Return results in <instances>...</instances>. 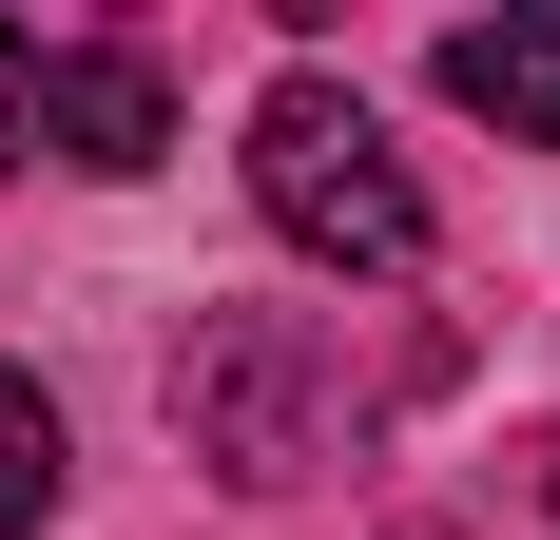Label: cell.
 I'll list each match as a JSON object with an SVG mask.
<instances>
[{"label":"cell","instance_id":"cell-1","mask_svg":"<svg viewBox=\"0 0 560 540\" xmlns=\"http://www.w3.org/2000/svg\"><path fill=\"white\" fill-rule=\"evenodd\" d=\"M252 213L290 232V251H329V270H425V193H406L387 155V116L348 97V78H271L252 97Z\"/></svg>","mask_w":560,"mask_h":540},{"label":"cell","instance_id":"cell-2","mask_svg":"<svg viewBox=\"0 0 560 540\" xmlns=\"http://www.w3.org/2000/svg\"><path fill=\"white\" fill-rule=\"evenodd\" d=\"M174 425H194V463L213 483H310L348 425V367H329V328L310 309H194V348H174Z\"/></svg>","mask_w":560,"mask_h":540},{"label":"cell","instance_id":"cell-3","mask_svg":"<svg viewBox=\"0 0 560 540\" xmlns=\"http://www.w3.org/2000/svg\"><path fill=\"white\" fill-rule=\"evenodd\" d=\"M155 174L174 155V58L155 39H58L39 58V116H20V174Z\"/></svg>","mask_w":560,"mask_h":540},{"label":"cell","instance_id":"cell-4","mask_svg":"<svg viewBox=\"0 0 560 540\" xmlns=\"http://www.w3.org/2000/svg\"><path fill=\"white\" fill-rule=\"evenodd\" d=\"M445 97H464V116H503L522 155H560V0L464 20V39H445Z\"/></svg>","mask_w":560,"mask_h":540},{"label":"cell","instance_id":"cell-5","mask_svg":"<svg viewBox=\"0 0 560 540\" xmlns=\"http://www.w3.org/2000/svg\"><path fill=\"white\" fill-rule=\"evenodd\" d=\"M39 521H58V406L0 367V540H39Z\"/></svg>","mask_w":560,"mask_h":540},{"label":"cell","instance_id":"cell-6","mask_svg":"<svg viewBox=\"0 0 560 540\" xmlns=\"http://www.w3.org/2000/svg\"><path fill=\"white\" fill-rule=\"evenodd\" d=\"M20 116H39V39L0 20V155H20Z\"/></svg>","mask_w":560,"mask_h":540},{"label":"cell","instance_id":"cell-7","mask_svg":"<svg viewBox=\"0 0 560 540\" xmlns=\"http://www.w3.org/2000/svg\"><path fill=\"white\" fill-rule=\"evenodd\" d=\"M406 540H464V521H406Z\"/></svg>","mask_w":560,"mask_h":540}]
</instances>
